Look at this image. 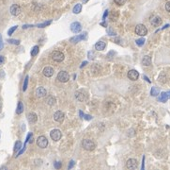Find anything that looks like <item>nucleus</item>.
Instances as JSON below:
<instances>
[{
    "instance_id": "f257e3e1",
    "label": "nucleus",
    "mask_w": 170,
    "mask_h": 170,
    "mask_svg": "<svg viewBox=\"0 0 170 170\" xmlns=\"http://www.w3.org/2000/svg\"><path fill=\"white\" fill-rule=\"evenodd\" d=\"M82 147L86 149V150H88V151H92L94 150L96 147V145L95 143L92 141V140H90V139H84L82 142Z\"/></svg>"
},
{
    "instance_id": "f03ea898",
    "label": "nucleus",
    "mask_w": 170,
    "mask_h": 170,
    "mask_svg": "<svg viewBox=\"0 0 170 170\" xmlns=\"http://www.w3.org/2000/svg\"><path fill=\"white\" fill-rule=\"evenodd\" d=\"M135 33L137 35H139V36H146L148 34V29L144 25H142V24H138L135 28Z\"/></svg>"
},
{
    "instance_id": "7ed1b4c3",
    "label": "nucleus",
    "mask_w": 170,
    "mask_h": 170,
    "mask_svg": "<svg viewBox=\"0 0 170 170\" xmlns=\"http://www.w3.org/2000/svg\"><path fill=\"white\" fill-rule=\"evenodd\" d=\"M57 79H58L60 82L65 83V82L69 81V79H70V75H69V73L66 72V71H60L59 73H58V75H57Z\"/></svg>"
},
{
    "instance_id": "20e7f679",
    "label": "nucleus",
    "mask_w": 170,
    "mask_h": 170,
    "mask_svg": "<svg viewBox=\"0 0 170 170\" xmlns=\"http://www.w3.org/2000/svg\"><path fill=\"white\" fill-rule=\"evenodd\" d=\"M37 145L41 148H45L48 146V140H47L45 136L41 135L40 137H38V139H37Z\"/></svg>"
},
{
    "instance_id": "39448f33",
    "label": "nucleus",
    "mask_w": 170,
    "mask_h": 170,
    "mask_svg": "<svg viewBox=\"0 0 170 170\" xmlns=\"http://www.w3.org/2000/svg\"><path fill=\"white\" fill-rule=\"evenodd\" d=\"M52 59L55 60V62H57V63H61L63 62L65 59V56L64 54L60 51H55L53 54H52Z\"/></svg>"
},
{
    "instance_id": "423d86ee",
    "label": "nucleus",
    "mask_w": 170,
    "mask_h": 170,
    "mask_svg": "<svg viewBox=\"0 0 170 170\" xmlns=\"http://www.w3.org/2000/svg\"><path fill=\"white\" fill-rule=\"evenodd\" d=\"M50 136H51V138L54 140V141H59L60 139H61L62 137V133L61 131H59V130H57V128H56V130H53V131L50 132Z\"/></svg>"
},
{
    "instance_id": "0eeeda50",
    "label": "nucleus",
    "mask_w": 170,
    "mask_h": 170,
    "mask_svg": "<svg viewBox=\"0 0 170 170\" xmlns=\"http://www.w3.org/2000/svg\"><path fill=\"white\" fill-rule=\"evenodd\" d=\"M87 37H88V33L87 32H84V33L80 34V35H77V36H74L71 38V42L72 44H77V43L81 42L83 40H86L87 39Z\"/></svg>"
},
{
    "instance_id": "6e6552de",
    "label": "nucleus",
    "mask_w": 170,
    "mask_h": 170,
    "mask_svg": "<svg viewBox=\"0 0 170 170\" xmlns=\"http://www.w3.org/2000/svg\"><path fill=\"white\" fill-rule=\"evenodd\" d=\"M127 76H128L129 79H131V80H133V81H135L138 79V78H139V73H138L136 70L132 69V70H130L129 72H128Z\"/></svg>"
},
{
    "instance_id": "1a4fd4ad",
    "label": "nucleus",
    "mask_w": 170,
    "mask_h": 170,
    "mask_svg": "<svg viewBox=\"0 0 170 170\" xmlns=\"http://www.w3.org/2000/svg\"><path fill=\"white\" fill-rule=\"evenodd\" d=\"M10 11L13 16H17L21 13L22 10H21V7L19 5H17V4H13V5L10 7Z\"/></svg>"
},
{
    "instance_id": "9d476101",
    "label": "nucleus",
    "mask_w": 170,
    "mask_h": 170,
    "mask_svg": "<svg viewBox=\"0 0 170 170\" xmlns=\"http://www.w3.org/2000/svg\"><path fill=\"white\" fill-rule=\"evenodd\" d=\"M71 30H72L73 33H78L82 30V25L78 22H73V23L71 25Z\"/></svg>"
},
{
    "instance_id": "9b49d317",
    "label": "nucleus",
    "mask_w": 170,
    "mask_h": 170,
    "mask_svg": "<svg viewBox=\"0 0 170 170\" xmlns=\"http://www.w3.org/2000/svg\"><path fill=\"white\" fill-rule=\"evenodd\" d=\"M126 167L128 169H135V168H137V161L135 159H129L126 162Z\"/></svg>"
},
{
    "instance_id": "f8f14e48",
    "label": "nucleus",
    "mask_w": 170,
    "mask_h": 170,
    "mask_svg": "<svg viewBox=\"0 0 170 170\" xmlns=\"http://www.w3.org/2000/svg\"><path fill=\"white\" fill-rule=\"evenodd\" d=\"M64 117H65V114L62 113L61 111H57V112H56V113H55V114H54L55 121H57V122H59V123L63 122V120H64Z\"/></svg>"
},
{
    "instance_id": "ddd939ff",
    "label": "nucleus",
    "mask_w": 170,
    "mask_h": 170,
    "mask_svg": "<svg viewBox=\"0 0 170 170\" xmlns=\"http://www.w3.org/2000/svg\"><path fill=\"white\" fill-rule=\"evenodd\" d=\"M42 73H43L44 76L47 77V78H51V77L54 75V69H53L51 66H46V67H44Z\"/></svg>"
},
{
    "instance_id": "4468645a",
    "label": "nucleus",
    "mask_w": 170,
    "mask_h": 170,
    "mask_svg": "<svg viewBox=\"0 0 170 170\" xmlns=\"http://www.w3.org/2000/svg\"><path fill=\"white\" fill-rule=\"evenodd\" d=\"M36 94H37V97L41 98V97H46L47 92H46V90L44 89L43 87H39V88L36 90Z\"/></svg>"
},
{
    "instance_id": "2eb2a0df",
    "label": "nucleus",
    "mask_w": 170,
    "mask_h": 170,
    "mask_svg": "<svg viewBox=\"0 0 170 170\" xmlns=\"http://www.w3.org/2000/svg\"><path fill=\"white\" fill-rule=\"evenodd\" d=\"M150 23L154 26H159L161 24H162V19H161L159 16H153V17L150 19Z\"/></svg>"
},
{
    "instance_id": "dca6fc26",
    "label": "nucleus",
    "mask_w": 170,
    "mask_h": 170,
    "mask_svg": "<svg viewBox=\"0 0 170 170\" xmlns=\"http://www.w3.org/2000/svg\"><path fill=\"white\" fill-rule=\"evenodd\" d=\"M170 98V91L169 92H163L161 94V97H159V100L161 102H165Z\"/></svg>"
},
{
    "instance_id": "f3484780",
    "label": "nucleus",
    "mask_w": 170,
    "mask_h": 170,
    "mask_svg": "<svg viewBox=\"0 0 170 170\" xmlns=\"http://www.w3.org/2000/svg\"><path fill=\"white\" fill-rule=\"evenodd\" d=\"M27 119H28L29 123H36L37 120H38V116L35 113H29L28 115H27Z\"/></svg>"
},
{
    "instance_id": "a211bd4d",
    "label": "nucleus",
    "mask_w": 170,
    "mask_h": 170,
    "mask_svg": "<svg viewBox=\"0 0 170 170\" xmlns=\"http://www.w3.org/2000/svg\"><path fill=\"white\" fill-rule=\"evenodd\" d=\"M142 64L145 66H150L151 64V58L150 56H144L142 59Z\"/></svg>"
},
{
    "instance_id": "6ab92c4d",
    "label": "nucleus",
    "mask_w": 170,
    "mask_h": 170,
    "mask_svg": "<svg viewBox=\"0 0 170 170\" xmlns=\"http://www.w3.org/2000/svg\"><path fill=\"white\" fill-rule=\"evenodd\" d=\"M105 46H106V45H105V43L104 42H98L97 44L95 45V48L98 51H103V49H105Z\"/></svg>"
},
{
    "instance_id": "aec40b11",
    "label": "nucleus",
    "mask_w": 170,
    "mask_h": 170,
    "mask_svg": "<svg viewBox=\"0 0 170 170\" xmlns=\"http://www.w3.org/2000/svg\"><path fill=\"white\" fill-rule=\"evenodd\" d=\"M75 97H76V98H77L79 101H85V100H86L85 94H83L82 92H80V91L75 92Z\"/></svg>"
},
{
    "instance_id": "412c9836",
    "label": "nucleus",
    "mask_w": 170,
    "mask_h": 170,
    "mask_svg": "<svg viewBox=\"0 0 170 170\" xmlns=\"http://www.w3.org/2000/svg\"><path fill=\"white\" fill-rule=\"evenodd\" d=\"M56 102H57V99H56L53 96H49V97L46 98V103L48 105H50V106H53Z\"/></svg>"
},
{
    "instance_id": "4be33fe9",
    "label": "nucleus",
    "mask_w": 170,
    "mask_h": 170,
    "mask_svg": "<svg viewBox=\"0 0 170 170\" xmlns=\"http://www.w3.org/2000/svg\"><path fill=\"white\" fill-rule=\"evenodd\" d=\"M81 11H82V5L81 4H77V5L74 6V8H73V13L75 14H78V13H80Z\"/></svg>"
},
{
    "instance_id": "5701e85b",
    "label": "nucleus",
    "mask_w": 170,
    "mask_h": 170,
    "mask_svg": "<svg viewBox=\"0 0 170 170\" xmlns=\"http://www.w3.org/2000/svg\"><path fill=\"white\" fill-rule=\"evenodd\" d=\"M23 111H24L23 103H22V102H19V103H18V106H17V111H16V113H18V114H20V113H23Z\"/></svg>"
},
{
    "instance_id": "b1692460",
    "label": "nucleus",
    "mask_w": 170,
    "mask_h": 170,
    "mask_svg": "<svg viewBox=\"0 0 170 170\" xmlns=\"http://www.w3.org/2000/svg\"><path fill=\"white\" fill-rule=\"evenodd\" d=\"M118 16H119V12L117 11H113V12L111 13V20L112 21H116Z\"/></svg>"
},
{
    "instance_id": "393cba45",
    "label": "nucleus",
    "mask_w": 170,
    "mask_h": 170,
    "mask_svg": "<svg viewBox=\"0 0 170 170\" xmlns=\"http://www.w3.org/2000/svg\"><path fill=\"white\" fill-rule=\"evenodd\" d=\"M39 53V46L36 45V46H34L31 50V56H36L37 54Z\"/></svg>"
},
{
    "instance_id": "a878e982",
    "label": "nucleus",
    "mask_w": 170,
    "mask_h": 170,
    "mask_svg": "<svg viewBox=\"0 0 170 170\" xmlns=\"http://www.w3.org/2000/svg\"><path fill=\"white\" fill-rule=\"evenodd\" d=\"M150 94H151V96H153V97H156L157 94H159V91H158V89L156 87H152L151 91H150Z\"/></svg>"
},
{
    "instance_id": "bb28decb",
    "label": "nucleus",
    "mask_w": 170,
    "mask_h": 170,
    "mask_svg": "<svg viewBox=\"0 0 170 170\" xmlns=\"http://www.w3.org/2000/svg\"><path fill=\"white\" fill-rule=\"evenodd\" d=\"M21 147H22V143H21L20 141L16 142L15 143V146H14V151H18L19 149L21 148Z\"/></svg>"
},
{
    "instance_id": "cd10ccee",
    "label": "nucleus",
    "mask_w": 170,
    "mask_h": 170,
    "mask_svg": "<svg viewBox=\"0 0 170 170\" xmlns=\"http://www.w3.org/2000/svg\"><path fill=\"white\" fill-rule=\"evenodd\" d=\"M8 42L10 43V44H12V45H20V41H19V40L10 39V40H8Z\"/></svg>"
},
{
    "instance_id": "c85d7f7f",
    "label": "nucleus",
    "mask_w": 170,
    "mask_h": 170,
    "mask_svg": "<svg viewBox=\"0 0 170 170\" xmlns=\"http://www.w3.org/2000/svg\"><path fill=\"white\" fill-rule=\"evenodd\" d=\"M136 42V45H138V46H142V45L145 44V39H143V38H141V39H138L135 41Z\"/></svg>"
},
{
    "instance_id": "c756f323",
    "label": "nucleus",
    "mask_w": 170,
    "mask_h": 170,
    "mask_svg": "<svg viewBox=\"0 0 170 170\" xmlns=\"http://www.w3.org/2000/svg\"><path fill=\"white\" fill-rule=\"evenodd\" d=\"M114 2L116 3L117 5L119 6H123L126 3V0H114Z\"/></svg>"
},
{
    "instance_id": "7c9ffc66",
    "label": "nucleus",
    "mask_w": 170,
    "mask_h": 170,
    "mask_svg": "<svg viewBox=\"0 0 170 170\" xmlns=\"http://www.w3.org/2000/svg\"><path fill=\"white\" fill-rule=\"evenodd\" d=\"M27 83H28V76H26V79H25V82H24V87H23V91H26V88H27Z\"/></svg>"
},
{
    "instance_id": "2f4dec72",
    "label": "nucleus",
    "mask_w": 170,
    "mask_h": 170,
    "mask_svg": "<svg viewBox=\"0 0 170 170\" xmlns=\"http://www.w3.org/2000/svg\"><path fill=\"white\" fill-rule=\"evenodd\" d=\"M51 24V21H48V22H45V23L43 24H40V25H38V28H45V26H47L48 25H50Z\"/></svg>"
},
{
    "instance_id": "473e14b6",
    "label": "nucleus",
    "mask_w": 170,
    "mask_h": 170,
    "mask_svg": "<svg viewBox=\"0 0 170 170\" xmlns=\"http://www.w3.org/2000/svg\"><path fill=\"white\" fill-rule=\"evenodd\" d=\"M16 29H17V26H12V28H11V29H10V30H9V31H8V34H9V35H11V34H12L13 32H14V31H15V30H16Z\"/></svg>"
},
{
    "instance_id": "72a5a7b5",
    "label": "nucleus",
    "mask_w": 170,
    "mask_h": 170,
    "mask_svg": "<svg viewBox=\"0 0 170 170\" xmlns=\"http://www.w3.org/2000/svg\"><path fill=\"white\" fill-rule=\"evenodd\" d=\"M55 167L57 168V169H59V168L61 167V162H55Z\"/></svg>"
},
{
    "instance_id": "f704fd0d",
    "label": "nucleus",
    "mask_w": 170,
    "mask_h": 170,
    "mask_svg": "<svg viewBox=\"0 0 170 170\" xmlns=\"http://www.w3.org/2000/svg\"><path fill=\"white\" fill-rule=\"evenodd\" d=\"M165 10H166V11L170 12V1H169V2L166 3V4H165Z\"/></svg>"
},
{
    "instance_id": "c9c22d12",
    "label": "nucleus",
    "mask_w": 170,
    "mask_h": 170,
    "mask_svg": "<svg viewBox=\"0 0 170 170\" xmlns=\"http://www.w3.org/2000/svg\"><path fill=\"white\" fill-rule=\"evenodd\" d=\"M74 165V162L73 161H71L70 164H69V166H68V169H71V168H72V166Z\"/></svg>"
},
{
    "instance_id": "e433bc0d",
    "label": "nucleus",
    "mask_w": 170,
    "mask_h": 170,
    "mask_svg": "<svg viewBox=\"0 0 170 170\" xmlns=\"http://www.w3.org/2000/svg\"><path fill=\"white\" fill-rule=\"evenodd\" d=\"M83 117L85 118V119H87V120H90V119H91V116H90V115H88V114H84L83 115Z\"/></svg>"
},
{
    "instance_id": "4c0bfd02",
    "label": "nucleus",
    "mask_w": 170,
    "mask_h": 170,
    "mask_svg": "<svg viewBox=\"0 0 170 170\" xmlns=\"http://www.w3.org/2000/svg\"><path fill=\"white\" fill-rule=\"evenodd\" d=\"M4 60H5V59H4V57L3 56L0 55V64H2L3 63H4Z\"/></svg>"
},
{
    "instance_id": "58836bf2",
    "label": "nucleus",
    "mask_w": 170,
    "mask_h": 170,
    "mask_svg": "<svg viewBox=\"0 0 170 170\" xmlns=\"http://www.w3.org/2000/svg\"><path fill=\"white\" fill-rule=\"evenodd\" d=\"M108 34H109V35H116V33H115V32H114L112 29H109V30H108Z\"/></svg>"
},
{
    "instance_id": "ea45409f",
    "label": "nucleus",
    "mask_w": 170,
    "mask_h": 170,
    "mask_svg": "<svg viewBox=\"0 0 170 170\" xmlns=\"http://www.w3.org/2000/svg\"><path fill=\"white\" fill-rule=\"evenodd\" d=\"M3 47V42H2V38H1V35H0V49H2Z\"/></svg>"
},
{
    "instance_id": "a19ab883",
    "label": "nucleus",
    "mask_w": 170,
    "mask_h": 170,
    "mask_svg": "<svg viewBox=\"0 0 170 170\" xmlns=\"http://www.w3.org/2000/svg\"><path fill=\"white\" fill-rule=\"evenodd\" d=\"M87 64H88V62H84V63H82V65H81L80 67H81V68H83L85 65H87Z\"/></svg>"
},
{
    "instance_id": "79ce46f5",
    "label": "nucleus",
    "mask_w": 170,
    "mask_h": 170,
    "mask_svg": "<svg viewBox=\"0 0 170 170\" xmlns=\"http://www.w3.org/2000/svg\"><path fill=\"white\" fill-rule=\"evenodd\" d=\"M107 14H108V11H105V12H104V14H103V19H105V17L107 16Z\"/></svg>"
},
{
    "instance_id": "37998d69",
    "label": "nucleus",
    "mask_w": 170,
    "mask_h": 170,
    "mask_svg": "<svg viewBox=\"0 0 170 170\" xmlns=\"http://www.w3.org/2000/svg\"><path fill=\"white\" fill-rule=\"evenodd\" d=\"M83 1V3H87V2H88V0H82Z\"/></svg>"
}]
</instances>
